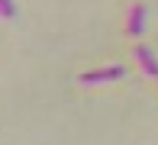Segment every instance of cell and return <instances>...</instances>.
<instances>
[{"label":"cell","instance_id":"1","mask_svg":"<svg viewBox=\"0 0 158 145\" xmlns=\"http://www.w3.org/2000/svg\"><path fill=\"white\" fill-rule=\"evenodd\" d=\"M113 77H126L123 64H110V68H100V71H87V74H81L77 81L81 84H106V81H113Z\"/></svg>","mask_w":158,"mask_h":145},{"label":"cell","instance_id":"2","mask_svg":"<svg viewBox=\"0 0 158 145\" xmlns=\"http://www.w3.org/2000/svg\"><path fill=\"white\" fill-rule=\"evenodd\" d=\"M145 19H148V6H145V3H135L132 10H129V23H126V32L139 39V35L145 32Z\"/></svg>","mask_w":158,"mask_h":145},{"label":"cell","instance_id":"3","mask_svg":"<svg viewBox=\"0 0 158 145\" xmlns=\"http://www.w3.org/2000/svg\"><path fill=\"white\" fill-rule=\"evenodd\" d=\"M135 61L142 64V71H145V74H152V77H158V58H155V52L148 45H135Z\"/></svg>","mask_w":158,"mask_h":145},{"label":"cell","instance_id":"4","mask_svg":"<svg viewBox=\"0 0 158 145\" xmlns=\"http://www.w3.org/2000/svg\"><path fill=\"white\" fill-rule=\"evenodd\" d=\"M0 10H3L6 19H16V3L13 0H0Z\"/></svg>","mask_w":158,"mask_h":145}]
</instances>
